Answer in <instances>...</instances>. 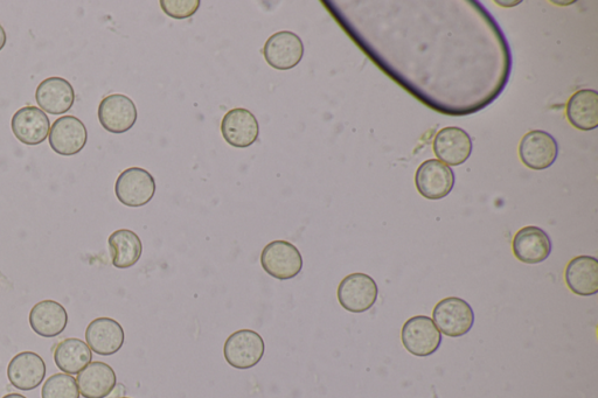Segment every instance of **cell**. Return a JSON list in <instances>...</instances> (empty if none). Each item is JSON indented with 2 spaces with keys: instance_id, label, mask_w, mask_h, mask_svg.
<instances>
[{
  "instance_id": "18",
  "label": "cell",
  "mask_w": 598,
  "mask_h": 398,
  "mask_svg": "<svg viewBox=\"0 0 598 398\" xmlns=\"http://www.w3.org/2000/svg\"><path fill=\"white\" fill-rule=\"evenodd\" d=\"M123 327L111 318H97L86 330V341L96 354L110 356L116 354L124 345Z\"/></svg>"
},
{
  "instance_id": "14",
  "label": "cell",
  "mask_w": 598,
  "mask_h": 398,
  "mask_svg": "<svg viewBox=\"0 0 598 398\" xmlns=\"http://www.w3.org/2000/svg\"><path fill=\"white\" fill-rule=\"evenodd\" d=\"M13 135L27 146L43 144L50 136L51 122L38 107H24L16 111L11 121Z\"/></svg>"
},
{
  "instance_id": "1",
  "label": "cell",
  "mask_w": 598,
  "mask_h": 398,
  "mask_svg": "<svg viewBox=\"0 0 598 398\" xmlns=\"http://www.w3.org/2000/svg\"><path fill=\"white\" fill-rule=\"evenodd\" d=\"M438 331L450 338L467 335L475 324V312L468 302L458 297L442 299L433 311Z\"/></svg>"
},
{
  "instance_id": "21",
  "label": "cell",
  "mask_w": 598,
  "mask_h": 398,
  "mask_svg": "<svg viewBox=\"0 0 598 398\" xmlns=\"http://www.w3.org/2000/svg\"><path fill=\"white\" fill-rule=\"evenodd\" d=\"M565 281L577 296L590 297L598 292V261L593 256H577L567 264Z\"/></svg>"
},
{
  "instance_id": "29",
  "label": "cell",
  "mask_w": 598,
  "mask_h": 398,
  "mask_svg": "<svg viewBox=\"0 0 598 398\" xmlns=\"http://www.w3.org/2000/svg\"><path fill=\"white\" fill-rule=\"evenodd\" d=\"M121 398H129V397H121Z\"/></svg>"
},
{
  "instance_id": "23",
  "label": "cell",
  "mask_w": 598,
  "mask_h": 398,
  "mask_svg": "<svg viewBox=\"0 0 598 398\" xmlns=\"http://www.w3.org/2000/svg\"><path fill=\"white\" fill-rule=\"evenodd\" d=\"M111 262L117 269H128L141 260L143 244L139 236L129 229L116 230L108 240Z\"/></svg>"
},
{
  "instance_id": "2",
  "label": "cell",
  "mask_w": 598,
  "mask_h": 398,
  "mask_svg": "<svg viewBox=\"0 0 598 398\" xmlns=\"http://www.w3.org/2000/svg\"><path fill=\"white\" fill-rule=\"evenodd\" d=\"M261 265L269 276L280 281H289L301 274L303 257L294 244L277 240L264 247Z\"/></svg>"
},
{
  "instance_id": "16",
  "label": "cell",
  "mask_w": 598,
  "mask_h": 398,
  "mask_svg": "<svg viewBox=\"0 0 598 398\" xmlns=\"http://www.w3.org/2000/svg\"><path fill=\"white\" fill-rule=\"evenodd\" d=\"M36 101L41 110L50 115H64L75 103V90L66 79L48 78L36 90Z\"/></svg>"
},
{
  "instance_id": "25",
  "label": "cell",
  "mask_w": 598,
  "mask_h": 398,
  "mask_svg": "<svg viewBox=\"0 0 598 398\" xmlns=\"http://www.w3.org/2000/svg\"><path fill=\"white\" fill-rule=\"evenodd\" d=\"M43 398H80L78 382L73 376L65 373L48 377L41 390Z\"/></svg>"
},
{
  "instance_id": "22",
  "label": "cell",
  "mask_w": 598,
  "mask_h": 398,
  "mask_svg": "<svg viewBox=\"0 0 598 398\" xmlns=\"http://www.w3.org/2000/svg\"><path fill=\"white\" fill-rule=\"evenodd\" d=\"M566 115L574 128L582 131L595 130L598 127V94L593 89H581L570 97Z\"/></svg>"
},
{
  "instance_id": "13",
  "label": "cell",
  "mask_w": 598,
  "mask_h": 398,
  "mask_svg": "<svg viewBox=\"0 0 598 398\" xmlns=\"http://www.w3.org/2000/svg\"><path fill=\"white\" fill-rule=\"evenodd\" d=\"M472 139L467 131L458 127H447L438 131L433 149L440 162L450 166L463 165L472 153Z\"/></svg>"
},
{
  "instance_id": "20",
  "label": "cell",
  "mask_w": 598,
  "mask_h": 398,
  "mask_svg": "<svg viewBox=\"0 0 598 398\" xmlns=\"http://www.w3.org/2000/svg\"><path fill=\"white\" fill-rule=\"evenodd\" d=\"M80 395L85 398H106L117 386L115 370L101 361L90 362L76 377Z\"/></svg>"
},
{
  "instance_id": "15",
  "label": "cell",
  "mask_w": 598,
  "mask_h": 398,
  "mask_svg": "<svg viewBox=\"0 0 598 398\" xmlns=\"http://www.w3.org/2000/svg\"><path fill=\"white\" fill-rule=\"evenodd\" d=\"M513 254L525 264H540L552 254L551 237L539 227L527 226L514 235Z\"/></svg>"
},
{
  "instance_id": "26",
  "label": "cell",
  "mask_w": 598,
  "mask_h": 398,
  "mask_svg": "<svg viewBox=\"0 0 598 398\" xmlns=\"http://www.w3.org/2000/svg\"><path fill=\"white\" fill-rule=\"evenodd\" d=\"M161 6L169 17L186 19L196 15L200 0H161Z\"/></svg>"
},
{
  "instance_id": "19",
  "label": "cell",
  "mask_w": 598,
  "mask_h": 398,
  "mask_svg": "<svg viewBox=\"0 0 598 398\" xmlns=\"http://www.w3.org/2000/svg\"><path fill=\"white\" fill-rule=\"evenodd\" d=\"M29 321L34 333L52 339L66 330L68 313L65 307L55 300H41L33 306Z\"/></svg>"
},
{
  "instance_id": "27",
  "label": "cell",
  "mask_w": 598,
  "mask_h": 398,
  "mask_svg": "<svg viewBox=\"0 0 598 398\" xmlns=\"http://www.w3.org/2000/svg\"><path fill=\"white\" fill-rule=\"evenodd\" d=\"M6 41H8V36H6L4 27L0 25V51H2L5 47Z\"/></svg>"
},
{
  "instance_id": "10",
  "label": "cell",
  "mask_w": 598,
  "mask_h": 398,
  "mask_svg": "<svg viewBox=\"0 0 598 398\" xmlns=\"http://www.w3.org/2000/svg\"><path fill=\"white\" fill-rule=\"evenodd\" d=\"M51 148L59 156L79 155L88 142V131L78 117L66 115L58 118L48 136Z\"/></svg>"
},
{
  "instance_id": "8",
  "label": "cell",
  "mask_w": 598,
  "mask_h": 398,
  "mask_svg": "<svg viewBox=\"0 0 598 398\" xmlns=\"http://www.w3.org/2000/svg\"><path fill=\"white\" fill-rule=\"evenodd\" d=\"M558 156V142L546 131H530L520 141L519 157L528 169L547 170L556 162Z\"/></svg>"
},
{
  "instance_id": "6",
  "label": "cell",
  "mask_w": 598,
  "mask_h": 398,
  "mask_svg": "<svg viewBox=\"0 0 598 398\" xmlns=\"http://www.w3.org/2000/svg\"><path fill=\"white\" fill-rule=\"evenodd\" d=\"M266 345L261 335L252 330H240L229 335L224 346L225 359L229 366L246 370L253 368L263 358Z\"/></svg>"
},
{
  "instance_id": "17",
  "label": "cell",
  "mask_w": 598,
  "mask_h": 398,
  "mask_svg": "<svg viewBox=\"0 0 598 398\" xmlns=\"http://www.w3.org/2000/svg\"><path fill=\"white\" fill-rule=\"evenodd\" d=\"M46 363L40 355L34 352L19 353L8 366V377L13 387L31 391L37 389L44 382Z\"/></svg>"
},
{
  "instance_id": "9",
  "label": "cell",
  "mask_w": 598,
  "mask_h": 398,
  "mask_svg": "<svg viewBox=\"0 0 598 398\" xmlns=\"http://www.w3.org/2000/svg\"><path fill=\"white\" fill-rule=\"evenodd\" d=\"M263 57L277 71H290L304 57L303 41L294 32H277L264 44Z\"/></svg>"
},
{
  "instance_id": "5",
  "label": "cell",
  "mask_w": 598,
  "mask_h": 398,
  "mask_svg": "<svg viewBox=\"0 0 598 398\" xmlns=\"http://www.w3.org/2000/svg\"><path fill=\"white\" fill-rule=\"evenodd\" d=\"M338 302L346 311L364 313L370 311L379 296L377 282L371 276L356 272L340 282L337 291Z\"/></svg>"
},
{
  "instance_id": "24",
  "label": "cell",
  "mask_w": 598,
  "mask_h": 398,
  "mask_svg": "<svg viewBox=\"0 0 598 398\" xmlns=\"http://www.w3.org/2000/svg\"><path fill=\"white\" fill-rule=\"evenodd\" d=\"M92 360V349L80 339L62 340L54 349L55 365L65 374H79Z\"/></svg>"
},
{
  "instance_id": "28",
  "label": "cell",
  "mask_w": 598,
  "mask_h": 398,
  "mask_svg": "<svg viewBox=\"0 0 598 398\" xmlns=\"http://www.w3.org/2000/svg\"><path fill=\"white\" fill-rule=\"evenodd\" d=\"M3 398H26V397L23 395H20V394H9V395L4 396Z\"/></svg>"
},
{
  "instance_id": "12",
  "label": "cell",
  "mask_w": 598,
  "mask_h": 398,
  "mask_svg": "<svg viewBox=\"0 0 598 398\" xmlns=\"http://www.w3.org/2000/svg\"><path fill=\"white\" fill-rule=\"evenodd\" d=\"M221 134L233 148L246 149L259 138L260 125L252 111L235 108L222 118Z\"/></svg>"
},
{
  "instance_id": "3",
  "label": "cell",
  "mask_w": 598,
  "mask_h": 398,
  "mask_svg": "<svg viewBox=\"0 0 598 398\" xmlns=\"http://www.w3.org/2000/svg\"><path fill=\"white\" fill-rule=\"evenodd\" d=\"M403 346L417 358H427L435 354L442 344V333L434 320L427 316L410 318L401 330Z\"/></svg>"
},
{
  "instance_id": "4",
  "label": "cell",
  "mask_w": 598,
  "mask_h": 398,
  "mask_svg": "<svg viewBox=\"0 0 598 398\" xmlns=\"http://www.w3.org/2000/svg\"><path fill=\"white\" fill-rule=\"evenodd\" d=\"M155 193V178L141 167H130L116 180L115 194L124 206L138 208L148 205Z\"/></svg>"
},
{
  "instance_id": "7",
  "label": "cell",
  "mask_w": 598,
  "mask_h": 398,
  "mask_svg": "<svg viewBox=\"0 0 598 398\" xmlns=\"http://www.w3.org/2000/svg\"><path fill=\"white\" fill-rule=\"evenodd\" d=\"M455 173L438 159L422 163L415 174L417 191L428 200H441L454 190Z\"/></svg>"
},
{
  "instance_id": "11",
  "label": "cell",
  "mask_w": 598,
  "mask_h": 398,
  "mask_svg": "<svg viewBox=\"0 0 598 398\" xmlns=\"http://www.w3.org/2000/svg\"><path fill=\"white\" fill-rule=\"evenodd\" d=\"M97 115L103 129L116 135L124 134L134 128L138 117L134 101L122 94L104 97Z\"/></svg>"
}]
</instances>
